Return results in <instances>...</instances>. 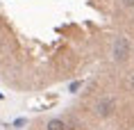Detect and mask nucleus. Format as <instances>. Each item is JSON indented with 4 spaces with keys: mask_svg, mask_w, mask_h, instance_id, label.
<instances>
[{
    "mask_svg": "<svg viewBox=\"0 0 134 130\" xmlns=\"http://www.w3.org/2000/svg\"><path fill=\"white\" fill-rule=\"evenodd\" d=\"M123 7H134V0H120Z\"/></svg>",
    "mask_w": 134,
    "mask_h": 130,
    "instance_id": "nucleus-5",
    "label": "nucleus"
},
{
    "mask_svg": "<svg viewBox=\"0 0 134 130\" xmlns=\"http://www.w3.org/2000/svg\"><path fill=\"white\" fill-rule=\"evenodd\" d=\"M46 130H66V123H64V119H50L46 123Z\"/></svg>",
    "mask_w": 134,
    "mask_h": 130,
    "instance_id": "nucleus-3",
    "label": "nucleus"
},
{
    "mask_svg": "<svg viewBox=\"0 0 134 130\" xmlns=\"http://www.w3.org/2000/svg\"><path fill=\"white\" fill-rule=\"evenodd\" d=\"M14 126H16V128H21V126H25V119H16V121H14Z\"/></svg>",
    "mask_w": 134,
    "mask_h": 130,
    "instance_id": "nucleus-6",
    "label": "nucleus"
},
{
    "mask_svg": "<svg viewBox=\"0 0 134 130\" xmlns=\"http://www.w3.org/2000/svg\"><path fill=\"white\" fill-rule=\"evenodd\" d=\"M114 110H116V101H114L111 96H102L98 103H96V114L100 119H109L114 114Z\"/></svg>",
    "mask_w": 134,
    "mask_h": 130,
    "instance_id": "nucleus-2",
    "label": "nucleus"
},
{
    "mask_svg": "<svg viewBox=\"0 0 134 130\" xmlns=\"http://www.w3.org/2000/svg\"><path fill=\"white\" fill-rule=\"evenodd\" d=\"M125 85H127V89H130V91H134V71H130V73H127Z\"/></svg>",
    "mask_w": 134,
    "mask_h": 130,
    "instance_id": "nucleus-4",
    "label": "nucleus"
},
{
    "mask_svg": "<svg viewBox=\"0 0 134 130\" xmlns=\"http://www.w3.org/2000/svg\"><path fill=\"white\" fill-rule=\"evenodd\" d=\"M130 53H132V48H130V41H127L125 37H118V39L114 41V50H111L114 59H116V62H125V59L130 57Z\"/></svg>",
    "mask_w": 134,
    "mask_h": 130,
    "instance_id": "nucleus-1",
    "label": "nucleus"
}]
</instances>
